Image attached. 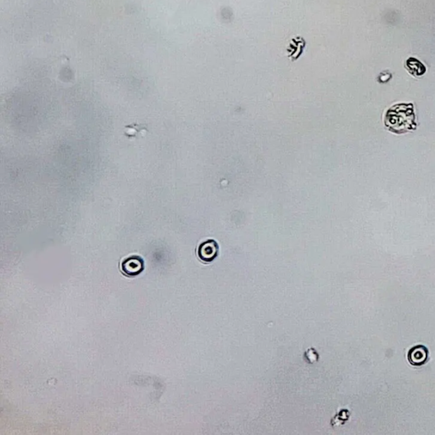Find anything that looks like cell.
Listing matches in <instances>:
<instances>
[{
  "instance_id": "3",
  "label": "cell",
  "mask_w": 435,
  "mask_h": 435,
  "mask_svg": "<svg viewBox=\"0 0 435 435\" xmlns=\"http://www.w3.org/2000/svg\"><path fill=\"white\" fill-rule=\"evenodd\" d=\"M409 360L414 365H423L428 358V350L424 346H416L409 353Z\"/></svg>"
},
{
  "instance_id": "4",
  "label": "cell",
  "mask_w": 435,
  "mask_h": 435,
  "mask_svg": "<svg viewBox=\"0 0 435 435\" xmlns=\"http://www.w3.org/2000/svg\"><path fill=\"white\" fill-rule=\"evenodd\" d=\"M407 70L416 76L423 75V73H425V67L415 58H410L409 60H407Z\"/></svg>"
},
{
  "instance_id": "1",
  "label": "cell",
  "mask_w": 435,
  "mask_h": 435,
  "mask_svg": "<svg viewBox=\"0 0 435 435\" xmlns=\"http://www.w3.org/2000/svg\"><path fill=\"white\" fill-rule=\"evenodd\" d=\"M143 269V261L139 257H128L122 264V270L127 277L139 275Z\"/></svg>"
},
{
  "instance_id": "2",
  "label": "cell",
  "mask_w": 435,
  "mask_h": 435,
  "mask_svg": "<svg viewBox=\"0 0 435 435\" xmlns=\"http://www.w3.org/2000/svg\"><path fill=\"white\" fill-rule=\"evenodd\" d=\"M199 257L205 262H211L217 257L218 246L214 241H206L199 248Z\"/></svg>"
}]
</instances>
